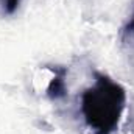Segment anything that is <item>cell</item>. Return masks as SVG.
<instances>
[{"mask_svg":"<svg viewBox=\"0 0 134 134\" xmlns=\"http://www.w3.org/2000/svg\"><path fill=\"white\" fill-rule=\"evenodd\" d=\"M2 2V6H3V11L6 14H14L20 5V0H0Z\"/></svg>","mask_w":134,"mask_h":134,"instance_id":"3957f363","label":"cell"},{"mask_svg":"<svg viewBox=\"0 0 134 134\" xmlns=\"http://www.w3.org/2000/svg\"><path fill=\"white\" fill-rule=\"evenodd\" d=\"M125 34H134V17L131 19V22L126 25V28H125Z\"/></svg>","mask_w":134,"mask_h":134,"instance_id":"277c9868","label":"cell"},{"mask_svg":"<svg viewBox=\"0 0 134 134\" xmlns=\"http://www.w3.org/2000/svg\"><path fill=\"white\" fill-rule=\"evenodd\" d=\"M126 104L125 89L100 72L81 95V114L95 134H112L120 123Z\"/></svg>","mask_w":134,"mask_h":134,"instance_id":"6da1fadb","label":"cell"},{"mask_svg":"<svg viewBox=\"0 0 134 134\" xmlns=\"http://www.w3.org/2000/svg\"><path fill=\"white\" fill-rule=\"evenodd\" d=\"M66 69H55V76L52 78L48 87H47V95L52 100H58L66 97Z\"/></svg>","mask_w":134,"mask_h":134,"instance_id":"7a4b0ae2","label":"cell"}]
</instances>
